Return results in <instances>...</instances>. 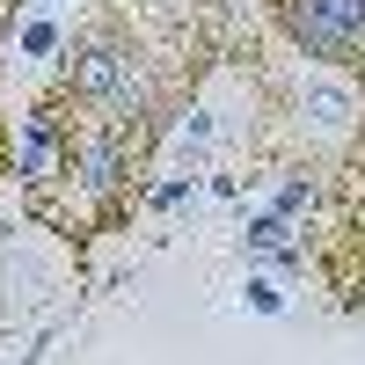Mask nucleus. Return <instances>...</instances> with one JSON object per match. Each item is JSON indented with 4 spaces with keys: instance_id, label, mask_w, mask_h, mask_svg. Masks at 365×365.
<instances>
[{
    "instance_id": "obj_1",
    "label": "nucleus",
    "mask_w": 365,
    "mask_h": 365,
    "mask_svg": "<svg viewBox=\"0 0 365 365\" xmlns=\"http://www.w3.org/2000/svg\"><path fill=\"white\" fill-rule=\"evenodd\" d=\"M285 22L314 58H351L365 29V0H285Z\"/></svg>"
},
{
    "instance_id": "obj_2",
    "label": "nucleus",
    "mask_w": 365,
    "mask_h": 365,
    "mask_svg": "<svg viewBox=\"0 0 365 365\" xmlns=\"http://www.w3.org/2000/svg\"><path fill=\"white\" fill-rule=\"evenodd\" d=\"M81 88H88V96H125V58H117V51H88L81 58Z\"/></svg>"
},
{
    "instance_id": "obj_3",
    "label": "nucleus",
    "mask_w": 365,
    "mask_h": 365,
    "mask_svg": "<svg viewBox=\"0 0 365 365\" xmlns=\"http://www.w3.org/2000/svg\"><path fill=\"white\" fill-rule=\"evenodd\" d=\"M249 249H263V256H285V249H292L285 220H256V227H249Z\"/></svg>"
}]
</instances>
